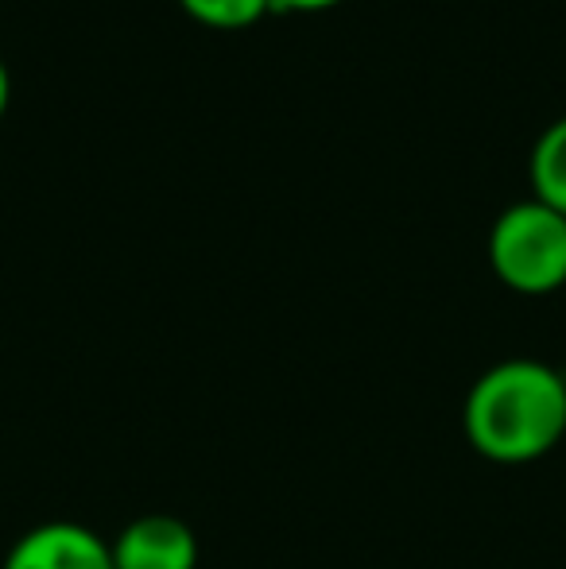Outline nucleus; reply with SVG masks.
<instances>
[{
	"instance_id": "obj_7",
	"label": "nucleus",
	"mask_w": 566,
	"mask_h": 569,
	"mask_svg": "<svg viewBox=\"0 0 566 569\" xmlns=\"http://www.w3.org/2000/svg\"><path fill=\"white\" fill-rule=\"evenodd\" d=\"M338 0H272V8H291V12H315V8H330Z\"/></svg>"
},
{
	"instance_id": "obj_8",
	"label": "nucleus",
	"mask_w": 566,
	"mask_h": 569,
	"mask_svg": "<svg viewBox=\"0 0 566 569\" xmlns=\"http://www.w3.org/2000/svg\"><path fill=\"white\" fill-rule=\"evenodd\" d=\"M8 98H12V78H8V67L0 62V117L8 109Z\"/></svg>"
},
{
	"instance_id": "obj_4",
	"label": "nucleus",
	"mask_w": 566,
	"mask_h": 569,
	"mask_svg": "<svg viewBox=\"0 0 566 569\" xmlns=\"http://www.w3.org/2000/svg\"><path fill=\"white\" fill-rule=\"evenodd\" d=\"M113 569H195L198 539L175 516H140L109 547Z\"/></svg>"
},
{
	"instance_id": "obj_3",
	"label": "nucleus",
	"mask_w": 566,
	"mask_h": 569,
	"mask_svg": "<svg viewBox=\"0 0 566 569\" xmlns=\"http://www.w3.org/2000/svg\"><path fill=\"white\" fill-rule=\"evenodd\" d=\"M4 569H113V555L90 527L43 523L16 539Z\"/></svg>"
},
{
	"instance_id": "obj_1",
	"label": "nucleus",
	"mask_w": 566,
	"mask_h": 569,
	"mask_svg": "<svg viewBox=\"0 0 566 569\" xmlns=\"http://www.w3.org/2000/svg\"><path fill=\"white\" fill-rule=\"evenodd\" d=\"M466 438L481 457L524 465L566 435V380L544 360L493 365L466 396Z\"/></svg>"
},
{
	"instance_id": "obj_2",
	"label": "nucleus",
	"mask_w": 566,
	"mask_h": 569,
	"mask_svg": "<svg viewBox=\"0 0 566 569\" xmlns=\"http://www.w3.org/2000/svg\"><path fill=\"white\" fill-rule=\"evenodd\" d=\"M489 263L520 295H547L566 283V213L539 198L516 202L493 221Z\"/></svg>"
},
{
	"instance_id": "obj_6",
	"label": "nucleus",
	"mask_w": 566,
	"mask_h": 569,
	"mask_svg": "<svg viewBox=\"0 0 566 569\" xmlns=\"http://www.w3.org/2000/svg\"><path fill=\"white\" fill-rule=\"evenodd\" d=\"M195 20L210 23V28H249L272 8V0H179Z\"/></svg>"
},
{
	"instance_id": "obj_5",
	"label": "nucleus",
	"mask_w": 566,
	"mask_h": 569,
	"mask_svg": "<svg viewBox=\"0 0 566 569\" xmlns=\"http://www.w3.org/2000/svg\"><path fill=\"white\" fill-rule=\"evenodd\" d=\"M532 187L539 202L566 213V117L552 120L532 148Z\"/></svg>"
}]
</instances>
